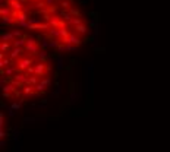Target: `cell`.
<instances>
[{"mask_svg":"<svg viewBox=\"0 0 170 152\" xmlns=\"http://www.w3.org/2000/svg\"><path fill=\"white\" fill-rule=\"evenodd\" d=\"M30 65H32V60L31 59H24L19 62V69H28Z\"/></svg>","mask_w":170,"mask_h":152,"instance_id":"obj_1","label":"cell"},{"mask_svg":"<svg viewBox=\"0 0 170 152\" xmlns=\"http://www.w3.org/2000/svg\"><path fill=\"white\" fill-rule=\"evenodd\" d=\"M69 42V44H79V38L75 37V35H69L68 38H65V44Z\"/></svg>","mask_w":170,"mask_h":152,"instance_id":"obj_2","label":"cell"},{"mask_svg":"<svg viewBox=\"0 0 170 152\" xmlns=\"http://www.w3.org/2000/svg\"><path fill=\"white\" fill-rule=\"evenodd\" d=\"M42 72H44V65H35V67H34V73H35V76H40L42 75Z\"/></svg>","mask_w":170,"mask_h":152,"instance_id":"obj_3","label":"cell"},{"mask_svg":"<svg viewBox=\"0 0 170 152\" xmlns=\"http://www.w3.org/2000/svg\"><path fill=\"white\" fill-rule=\"evenodd\" d=\"M21 53H22V48H19V47L13 48V50H12V53H10V59H12V60H13V59H16Z\"/></svg>","mask_w":170,"mask_h":152,"instance_id":"obj_4","label":"cell"},{"mask_svg":"<svg viewBox=\"0 0 170 152\" xmlns=\"http://www.w3.org/2000/svg\"><path fill=\"white\" fill-rule=\"evenodd\" d=\"M1 88H3V92H4V94H9L10 91L15 89V85H13V83H7V85H4V86H1Z\"/></svg>","mask_w":170,"mask_h":152,"instance_id":"obj_5","label":"cell"},{"mask_svg":"<svg viewBox=\"0 0 170 152\" xmlns=\"http://www.w3.org/2000/svg\"><path fill=\"white\" fill-rule=\"evenodd\" d=\"M27 50L35 54V53L38 51V47H37V44H27Z\"/></svg>","mask_w":170,"mask_h":152,"instance_id":"obj_6","label":"cell"},{"mask_svg":"<svg viewBox=\"0 0 170 152\" xmlns=\"http://www.w3.org/2000/svg\"><path fill=\"white\" fill-rule=\"evenodd\" d=\"M24 44H27V41H25V39H22V38H21V39H15V41H13V45H15V47H21V45H24Z\"/></svg>","mask_w":170,"mask_h":152,"instance_id":"obj_7","label":"cell"},{"mask_svg":"<svg viewBox=\"0 0 170 152\" xmlns=\"http://www.w3.org/2000/svg\"><path fill=\"white\" fill-rule=\"evenodd\" d=\"M47 56H48V54H47V51H44V50H42L41 53L38 54V57H40V60H45V59H47Z\"/></svg>","mask_w":170,"mask_h":152,"instance_id":"obj_8","label":"cell"},{"mask_svg":"<svg viewBox=\"0 0 170 152\" xmlns=\"http://www.w3.org/2000/svg\"><path fill=\"white\" fill-rule=\"evenodd\" d=\"M13 37H15L13 34H4V35H3V39H4V41H6V39H10V41H15V39H13Z\"/></svg>","mask_w":170,"mask_h":152,"instance_id":"obj_9","label":"cell"},{"mask_svg":"<svg viewBox=\"0 0 170 152\" xmlns=\"http://www.w3.org/2000/svg\"><path fill=\"white\" fill-rule=\"evenodd\" d=\"M44 89H45V85H44V83H38V85H37V91H40V92H42V91H44Z\"/></svg>","mask_w":170,"mask_h":152,"instance_id":"obj_10","label":"cell"},{"mask_svg":"<svg viewBox=\"0 0 170 152\" xmlns=\"http://www.w3.org/2000/svg\"><path fill=\"white\" fill-rule=\"evenodd\" d=\"M12 73H15V67H7L6 69V75H12Z\"/></svg>","mask_w":170,"mask_h":152,"instance_id":"obj_11","label":"cell"},{"mask_svg":"<svg viewBox=\"0 0 170 152\" xmlns=\"http://www.w3.org/2000/svg\"><path fill=\"white\" fill-rule=\"evenodd\" d=\"M63 67V62H62V57L57 59V69H62Z\"/></svg>","mask_w":170,"mask_h":152,"instance_id":"obj_12","label":"cell"},{"mask_svg":"<svg viewBox=\"0 0 170 152\" xmlns=\"http://www.w3.org/2000/svg\"><path fill=\"white\" fill-rule=\"evenodd\" d=\"M76 29H78L79 32H82V34H84L85 31H86V28H85L84 25H78V28H76Z\"/></svg>","mask_w":170,"mask_h":152,"instance_id":"obj_13","label":"cell"},{"mask_svg":"<svg viewBox=\"0 0 170 152\" xmlns=\"http://www.w3.org/2000/svg\"><path fill=\"white\" fill-rule=\"evenodd\" d=\"M48 47H51V48H56V47H57V41H50Z\"/></svg>","mask_w":170,"mask_h":152,"instance_id":"obj_14","label":"cell"},{"mask_svg":"<svg viewBox=\"0 0 170 152\" xmlns=\"http://www.w3.org/2000/svg\"><path fill=\"white\" fill-rule=\"evenodd\" d=\"M0 66H1V67H4V66H9V60H7V59H6V60H1Z\"/></svg>","mask_w":170,"mask_h":152,"instance_id":"obj_15","label":"cell"},{"mask_svg":"<svg viewBox=\"0 0 170 152\" xmlns=\"http://www.w3.org/2000/svg\"><path fill=\"white\" fill-rule=\"evenodd\" d=\"M19 107H21V104H19V103H13V104H12V107H10V108H13V110H18V108H19Z\"/></svg>","mask_w":170,"mask_h":152,"instance_id":"obj_16","label":"cell"},{"mask_svg":"<svg viewBox=\"0 0 170 152\" xmlns=\"http://www.w3.org/2000/svg\"><path fill=\"white\" fill-rule=\"evenodd\" d=\"M7 48H9V44H7V42H3V44H1V51H4V50H7Z\"/></svg>","mask_w":170,"mask_h":152,"instance_id":"obj_17","label":"cell"},{"mask_svg":"<svg viewBox=\"0 0 170 152\" xmlns=\"http://www.w3.org/2000/svg\"><path fill=\"white\" fill-rule=\"evenodd\" d=\"M35 83H37V77L34 76V77H31V79H30V85H35Z\"/></svg>","mask_w":170,"mask_h":152,"instance_id":"obj_18","label":"cell"},{"mask_svg":"<svg viewBox=\"0 0 170 152\" xmlns=\"http://www.w3.org/2000/svg\"><path fill=\"white\" fill-rule=\"evenodd\" d=\"M12 34H13V35H15V37H19V35H21V32H19V31H13V32H12Z\"/></svg>","mask_w":170,"mask_h":152,"instance_id":"obj_19","label":"cell"},{"mask_svg":"<svg viewBox=\"0 0 170 152\" xmlns=\"http://www.w3.org/2000/svg\"><path fill=\"white\" fill-rule=\"evenodd\" d=\"M31 91H32V88H31V86H30V88H25V92H27V94H28V92H31Z\"/></svg>","mask_w":170,"mask_h":152,"instance_id":"obj_20","label":"cell"}]
</instances>
